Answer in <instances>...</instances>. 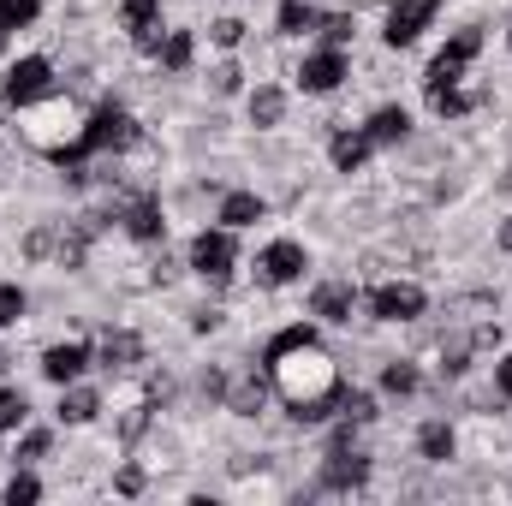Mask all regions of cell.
Returning <instances> with one entry per match:
<instances>
[{
	"mask_svg": "<svg viewBox=\"0 0 512 506\" xmlns=\"http://www.w3.org/2000/svg\"><path fill=\"white\" fill-rule=\"evenodd\" d=\"M364 131H370V143H399V137L411 131V114H405V108H376Z\"/></svg>",
	"mask_w": 512,
	"mask_h": 506,
	"instance_id": "e0dca14e",
	"label": "cell"
},
{
	"mask_svg": "<svg viewBox=\"0 0 512 506\" xmlns=\"http://www.w3.org/2000/svg\"><path fill=\"white\" fill-rule=\"evenodd\" d=\"M126 227H131V239H143V245H155L167 221H161V209H155V203H131V209H126Z\"/></svg>",
	"mask_w": 512,
	"mask_h": 506,
	"instance_id": "ac0fdd59",
	"label": "cell"
},
{
	"mask_svg": "<svg viewBox=\"0 0 512 506\" xmlns=\"http://www.w3.org/2000/svg\"><path fill=\"white\" fill-rule=\"evenodd\" d=\"M215 90L233 96V90H239V66H221V72H215Z\"/></svg>",
	"mask_w": 512,
	"mask_h": 506,
	"instance_id": "d590c367",
	"label": "cell"
},
{
	"mask_svg": "<svg viewBox=\"0 0 512 506\" xmlns=\"http://www.w3.org/2000/svg\"><path fill=\"white\" fill-rule=\"evenodd\" d=\"M137 358H143V340H137V334H126V328L102 340V364H108V370H131Z\"/></svg>",
	"mask_w": 512,
	"mask_h": 506,
	"instance_id": "2e32d148",
	"label": "cell"
},
{
	"mask_svg": "<svg viewBox=\"0 0 512 506\" xmlns=\"http://www.w3.org/2000/svg\"><path fill=\"white\" fill-rule=\"evenodd\" d=\"M495 387H501V399H512V358L495 364Z\"/></svg>",
	"mask_w": 512,
	"mask_h": 506,
	"instance_id": "8d00e7d4",
	"label": "cell"
},
{
	"mask_svg": "<svg viewBox=\"0 0 512 506\" xmlns=\"http://www.w3.org/2000/svg\"><path fill=\"white\" fill-rule=\"evenodd\" d=\"M102 411V399L90 393V387H72V393H60V423H90Z\"/></svg>",
	"mask_w": 512,
	"mask_h": 506,
	"instance_id": "ffe728a7",
	"label": "cell"
},
{
	"mask_svg": "<svg viewBox=\"0 0 512 506\" xmlns=\"http://www.w3.org/2000/svg\"><path fill=\"white\" fill-rule=\"evenodd\" d=\"M0 24H6V30L36 24V0H0Z\"/></svg>",
	"mask_w": 512,
	"mask_h": 506,
	"instance_id": "4316f807",
	"label": "cell"
},
{
	"mask_svg": "<svg viewBox=\"0 0 512 506\" xmlns=\"http://www.w3.org/2000/svg\"><path fill=\"white\" fill-rule=\"evenodd\" d=\"M209 36H215L221 48H239V36H245V24H239V18H221V24H215Z\"/></svg>",
	"mask_w": 512,
	"mask_h": 506,
	"instance_id": "d6a6232c",
	"label": "cell"
},
{
	"mask_svg": "<svg viewBox=\"0 0 512 506\" xmlns=\"http://www.w3.org/2000/svg\"><path fill=\"white\" fill-rule=\"evenodd\" d=\"M137 489H143V471L126 465V471H120V495H137Z\"/></svg>",
	"mask_w": 512,
	"mask_h": 506,
	"instance_id": "74e56055",
	"label": "cell"
},
{
	"mask_svg": "<svg viewBox=\"0 0 512 506\" xmlns=\"http://www.w3.org/2000/svg\"><path fill=\"white\" fill-rule=\"evenodd\" d=\"M364 155H370V131H340V137H334V167H340V173H358Z\"/></svg>",
	"mask_w": 512,
	"mask_h": 506,
	"instance_id": "5bb4252c",
	"label": "cell"
},
{
	"mask_svg": "<svg viewBox=\"0 0 512 506\" xmlns=\"http://www.w3.org/2000/svg\"><path fill=\"white\" fill-rule=\"evenodd\" d=\"M501 251H512V221L501 227Z\"/></svg>",
	"mask_w": 512,
	"mask_h": 506,
	"instance_id": "f35d334b",
	"label": "cell"
},
{
	"mask_svg": "<svg viewBox=\"0 0 512 506\" xmlns=\"http://www.w3.org/2000/svg\"><path fill=\"white\" fill-rule=\"evenodd\" d=\"M340 405H346V417H352V423H370V417H376V399H370V393H346Z\"/></svg>",
	"mask_w": 512,
	"mask_h": 506,
	"instance_id": "4dcf8cb0",
	"label": "cell"
},
{
	"mask_svg": "<svg viewBox=\"0 0 512 506\" xmlns=\"http://www.w3.org/2000/svg\"><path fill=\"white\" fill-rule=\"evenodd\" d=\"M48 453V429H30L24 441H18V459H42Z\"/></svg>",
	"mask_w": 512,
	"mask_h": 506,
	"instance_id": "836d02e7",
	"label": "cell"
},
{
	"mask_svg": "<svg viewBox=\"0 0 512 506\" xmlns=\"http://www.w3.org/2000/svg\"><path fill=\"white\" fill-rule=\"evenodd\" d=\"M256 268H262V280H268V286H286V280H298V274H304V245L274 239V245L262 251V262H256Z\"/></svg>",
	"mask_w": 512,
	"mask_h": 506,
	"instance_id": "30bf717a",
	"label": "cell"
},
{
	"mask_svg": "<svg viewBox=\"0 0 512 506\" xmlns=\"http://www.w3.org/2000/svg\"><path fill=\"white\" fill-rule=\"evenodd\" d=\"M382 387H387V393H417V370H411V364H387Z\"/></svg>",
	"mask_w": 512,
	"mask_h": 506,
	"instance_id": "f546056e",
	"label": "cell"
},
{
	"mask_svg": "<svg viewBox=\"0 0 512 506\" xmlns=\"http://www.w3.org/2000/svg\"><path fill=\"white\" fill-rule=\"evenodd\" d=\"M262 399H268V387H262V381H239V387L227 393V405H233L239 417H256V411H262Z\"/></svg>",
	"mask_w": 512,
	"mask_h": 506,
	"instance_id": "603a6c76",
	"label": "cell"
},
{
	"mask_svg": "<svg viewBox=\"0 0 512 506\" xmlns=\"http://www.w3.org/2000/svg\"><path fill=\"white\" fill-rule=\"evenodd\" d=\"M48 251H54V233H48V227H36V233L24 239V256H36V262H42Z\"/></svg>",
	"mask_w": 512,
	"mask_h": 506,
	"instance_id": "e575fe53",
	"label": "cell"
},
{
	"mask_svg": "<svg viewBox=\"0 0 512 506\" xmlns=\"http://www.w3.org/2000/svg\"><path fill=\"white\" fill-rule=\"evenodd\" d=\"M352 304H358L352 280H322L310 292V316H322V322H352Z\"/></svg>",
	"mask_w": 512,
	"mask_h": 506,
	"instance_id": "9c48e42d",
	"label": "cell"
},
{
	"mask_svg": "<svg viewBox=\"0 0 512 506\" xmlns=\"http://www.w3.org/2000/svg\"><path fill=\"white\" fill-rule=\"evenodd\" d=\"M0 48H6V24H0Z\"/></svg>",
	"mask_w": 512,
	"mask_h": 506,
	"instance_id": "ab89813d",
	"label": "cell"
},
{
	"mask_svg": "<svg viewBox=\"0 0 512 506\" xmlns=\"http://www.w3.org/2000/svg\"><path fill=\"white\" fill-rule=\"evenodd\" d=\"M429 18H435V0H399L393 12H387V48H411L423 30H429Z\"/></svg>",
	"mask_w": 512,
	"mask_h": 506,
	"instance_id": "8992f818",
	"label": "cell"
},
{
	"mask_svg": "<svg viewBox=\"0 0 512 506\" xmlns=\"http://www.w3.org/2000/svg\"><path fill=\"white\" fill-rule=\"evenodd\" d=\"M161 66H167V72H185V66H191V36H185V30H173V36L161 42Z\"/></svg>",
	"mask_w": 512,
	"mask_h": 506,
	"instance_id": "cb8c5ba5",
	"label": "cell"
},
{
	"mask_svg": "<svg viewBox=\"0 0 512 506\" xmlns=\"http://www.w3.org/2000/svg\"><path fill=\"white\" fill-rule=\"evenodd\" d=\"M417 453H423L429 465H447V459H453V429H447V423H423V429H417Z\"/></svg>",
	"mask_w": 512,
	"mask_h": 506,
	"instance_id": "9a60e30c",
	"label": "cell"
},
{
	"mask_svg": "<svg viewBox=\"0 0 512 506\" xmlns=\"http://www.w3.org/2000/svg\"><path fill=\"white\" fill-rule=\"evenodd\" d=\"M477 54H483V30H459V36H453L435 60H447V66H471Z\"/></svg>",
	"mask_w": 512,
	"mask_h": 506,
	"instance_id": "44dd1931",
	"label": "cell"
},
{
	"mask_svg": "<svg viewBox=\"0 0 512 506\" xmlns=\"http://www.w3.org/2000/svg\"><path fill=\"white\" fill-rule=\"evenodd\" d=\"M18 316H24V292L12 280H0V328H12Z\"/></svg>",
	"mask_w": 512,
	"mask_h": 506,
	"instance_id": "f1b7e54d",
	"label": "cell"
},
{
	"mask_svg": "<svg viewBox=\"0 0 512 506\" xmlns=\"http://www.w3.org/2000/svg\"><path fill=\"white\" fill-rule=\"evenodd\" d=\"M370 316L376 322H411V316H423V292L405 286V280H387V286L370 292Z\"/></svg>",
	"mask_w": 512,
	"mask_h": 506,
	"instance_id": "5b68a950",
	"label": "cell"
},
{
	"mask_svg": "<svg viewBox=\"0 0 512 506\" xmlns=\"http://www.w3.org/2000/svg\"><path fill=\"white\" fill-rule=\"evenodd\" d=\"M298 84H304L310 96H328V90H340V84H346V54H340V48H322V54H310V60L298 66Z\"/></svg>",
	"mask_w": 512,
	"mask_h": 506,
	"instance_id": "ba28073f",
	"label": "cell"
},
{
	"mask_svg": "<svg viewBox=\"0 0 512 506\" xmlns=\"http://www.w3.org/2000/svg\"><path fill=\"white\" fill-rule=\"evenodd\" d=\"M256 221H262V197H251V191H233V197L221 203V227L239 233V227H256Z\"/></svg>",
	"mask_w": 512,
	"mask_h": 506,
	"instance_id": "4fadbf2b",
	"label": "cell"
},
{
	"mask_svg": "<svg viewBox=\"0 0 512 506\" xmlns=\"http://www.w3.org/2000/svg\"><path fill=\"white\" fill-rule=\"evenodd\" d=\"M322 36H328V48H346L352 42V18H322Z\"/></svg>",
	"mask_w": 512,
	"mask_h": 506,
	"instance_id": "1f68e13d",
	"label": "cell"
},
{
	"mask_svg": "<svg viewBox=\"0 0 512 506\" xmlns=\"http://www.w3.org/2000/svg\"><path fill=\"white\" fill-rule=\"evenodd\" d=\"M84 370H90V352H84V346H48V358H42V376L60 381V387L78 381Z\"/></svg>",
	"mask_w": 512,
	"mask_h": 506,
	"instance_id": "7c38bea8",
	"label": "cell"
},
{
	"mask_svg": "<svg viewBox=\"0 0 512 506\" xmlns=\"http://www.w3.org/2000/svg\"><path fill=\"white\" fill-rule=\"evenodd\" d=\"M191 268L209 274V280H227V274H233V227L197 233V239H191Z\"/></svg>",
	"mask_w": 512,
	"mask_h": 506,
	"instance_id": "277c9868",
	"label": "cell"
},
{
	"mask_svg": "<svg viewBox=\"0 0 512 506\" xmlns=\"http://www.w3.org/2000/svg\"><path fill=\"white\" fill-rule=\"evenodd\" d=\"M429 108H435V114H441V120H459V114H465V108H471V96H459V90H453V84H441V90H429Z\"/></svg>",
	"mask_w": 512,
	"mask_h": 506,
	"instance_id": "d4e9b609",
	"label": "cell"
},
{
	"mask_svg": "<svg viewBox=\"0 0 512 506\" xmlns=\"http://www.w3.org/2000/svg\"><path fill=\"white\" fill-rule=\"evenodd\" d=\"M280 30H286V36H304V30H322V12H316L310 0H286V6H280Z\"/></svg>",
	"mask_w": 512,
	"mask_h": 506,
	"instance_id": "d6986e66",
	"label": "cell"
},
{
	"mask_svg": "<svg viewBox=\"0 0 512 506\" xmlns=\"http://www.w3.org/2000/svg\"><path fill=\"white\" fill-rule=\"evenodd\" d=\"M30 501H42V483H36L30 471H18V477L6 483V506H30Z\"/></svg>",
	"mask_w": 512,
	"mask_h": 506,
	"instance_id": "484cf974",
	"label": "cell"
},
{
	"mask_svg": "<svg viewBox=\"0 0 512 506\" xmlns=\"http://www.w3.org/2000/svg\"><path fill=\"white\" fill-rule=\"evenodd\" d=\"M24 411H30V405H24V393H18V387H6V393H0V435H6V429H18V423H24Z\"/></svg>",
	"mask_w": 512,
	"mask_h": 506,
	"instance_id": "83f0119b",
	"label": "cell"
},
{
	"mask_svg": "<svg viewBox=\"0 0 512 506\" xmlns=\"http://www.w3.org/2000/svg\"><path fill=\"white\" fill-rule=\"evenodd\" d=\"M48 90H54V66H48L42 54L18 60V66L6 72V102H12V108H30V102H42Z\"/></svg>",
	"mask_w": 512,
	"mask_h": 506,
	"instance_id": "3957f363",
	"label": "cell"
},
{
	"mask_svg": "<svg viewBox=\"0 0 512 506\" xmlns=\"http://www.w3.org/2000/svg\"><path fill=\"white\" fill-rule=\"evenodd\" d=\"M155 18H161V0H126V6H120V24H126V30H137V42H143L149 54H161Z\"/></svg>",
	"mask_w": 512,
	"mask_h": 506,
	"instance_id": "8fae6325",
	"label": "cell"
},
{
	"mask_svg": "<svg viewBox=\"0 0 512 506\" xmlns=\"http://www.w3.org/2000/svg\"><path fill=\"white\" fill-rule=\"evenodd\" d=\"M137 143V120H131L126 108H102L90 126H84V137L72 143V149H54V161L60 167H72V179H78V167H84V155H108V149H131Z\"/></svg>",
	"mask_w": 512,
	"mask_h": 506,
	"instance_id": "7a4b0ae2",
	"label": "cell"
},
{
	"mask_svg": "<svg viewBox=\"0 0 512 506\" xmlns=\"http://www.w3.org/2000/svg\"><path fill=\"white\" fill-rule=\"evenodd\" d=\"M280 114H286V96H280L274 84H262V90L251 96V120L256 126H280Z\"/></svg>",
	"mask_w": 512,
	"mask_h": 506,
	"instance_id": "7402d4cb",
	"label": "cell"
},
{
	"mask_svg": "<svg viewBox=\"0 0 512 506\" xmlns=\"http://www.w3.org/2000/svg\"><path fill=\"white\" fill-rule=\"evenodd\" d=\"M364 483H370V459L352 453V447H334L328 465H322V489L328 495H346V489H364Z\"/></svg>",
	"mask_w": 512,
	"mask_h": 506,
	"instance_id": "52a82bcc",
	"label": "cell"
},
{
	"mask_svg": "<svg viewBox=\"0 0 512 506\" xmlns=\"http://www.w3.org/2000/svg\"><path fill=\"white\" fill-rule=\"evenodd\" d=\"M262 358H268V376L280 381V393H286V405H292L298 423H322V417L334 411V399H340V376H334V364L322 358V346H316L310 328H286V334H274Z\"/></svg>",
	"mask_w": 512,
	"mask_h": 506,
	"instance_id": "6da1fadb",
	"label": "cell"
}]
</instances>
